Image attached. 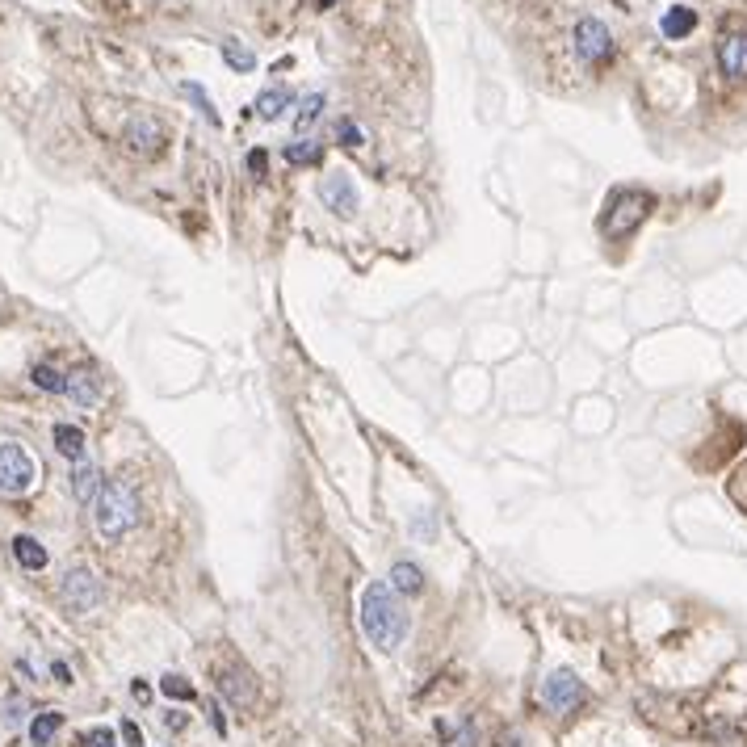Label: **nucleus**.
I'll return each instance as SVG.
<instances>
[{"instance_id": "obj_1", "label": "nucleus", "mask_w": 747, "mask_h": 747, "mask_svg": "<svg viewBox=\"0 0 747 747\" xmlns=\"http://www.w3.org/2000/svg\"><path fill=\"white\" fill-rule=\"evenodd\" d=\"M361 634L379 651H399L403 634H408V613H403L395 588L382 580L366 584V592H361Z\"/></svg>"}, {"instance_id": "obj_2", "label": "nucleus", "mask_w": 747, "mask_h": 747, "mask_svg": "<svg viewBox=\"0 0 747 747\" xmlns=\"http://www.w3.org/2000/svg\"><path fill=\"white\" fill-rule=\"evenodd\" d=\"M93 520H97V533L101 538H122L139 525V500L126 483H101L97 500H93Z\"/></svg>"}, {"instance_id": "obj_3", "label": "nucleus", "mask_w": 747, "mask_h": 747, "mask_svg": "<svg viewBox=\"0 0 747 747\" xmlns=\"http://www.w3.org/2000/svg\"><path fill=\"white\" fill-rule=\"evenodd\" d=\"M651 207H655V197L642 194V189H618V194L605 202V218H601V231H605L609 239H621L630 236V231L639 227L642 218L651 215Z\"/></svg>"}, {"instance_id": "obj_4", "label": "nucleus", "mask_w": 747, "mask_h": 747, "mask_svg": "<svg viewBox=\"0 0 747 747\" xmlns=\"http://www.w3.org/2000/svg\"><path fill=\"white\" fill-rule=\"evenodd\" d=\"M38 483V462L30 449L17 441H0V491L5 496H25Z\"/></svg>"}, {"instance_id": "obj_5", "label": "nucleus", "mask_w": 747, "mask_h": 747, "mask_svg": "<svg viewBox=\"0 0 747 747\" xmlns=\"http://www.w3.org/2000/svg\"><path fill=\"white\" fill-rule=\"evenodd\" d=\"M101 601H106V588H101L97 571L72 567V571L64 575V584H59V605H64L67 613H93V609H101Z\"/></svg>"}, {"instance_id": "obj_6", "label": "nucleus", "mask_w": 747, "mask_h": 747, "mask_svg": "<svg viewBox=\"0 0 747 747\" xmlns=\"http://www.w3.org/2000/svg\"><path fill=\"white\" fill-rule=\"evenodd\" d=\"M319 202H324L332 215L340 218H353L361 210V194H358V181L345 173V168H336V173L319 177Z\"/></svg>"}, {"instance_id": "obj_7", "label": "nucleus", "mask_w": 747, "mask_h": 747, "mask_svg": "<svg viewBox=\"0 0 747 747\" xmlns=\"http://www.w3.org/2000/svg\"><path fill=\"white\" fill-rule=\"evenodd\" d=\"M580 697H584V681H580L571 668L550 671L546 684H541V705L554 710V714H571L575 705H580Z\"/></svg>"}, {"instance_id": "obj_8", "label": "nucleus", "mask_w": 747, "mask_h": 747, "mask_svg": "<svg viewBox=\"0 0 747 747\" xmlns=\"http://www.w3.org/2000/svg\"><path fill=\"white\" fill-rule=\"evenodd\" d=\"M575 55L588 59V64H605L609 55H613V34H609V25L596 22V17H580V22H575Z\"/></svg>"}, {"instance_id": "obj_9", "label": "nucleus", "mask_w": 747, "mask_h": 747, "mask_svg": "<svg viewBox=\"0 0 747 747\" xmlns=\"http://www.w3.org/2000/svg\"><path fill=\"white\" fill-rule=\"evenodd\" d=\"M126 147L135 156H160L164 152V143H168V135H164V126L152 118V114H139V118H130L126 122Z\"/></svg>"}, {"instance_id": "obj_10", "label": "nucleus", "mask_w": 747, "mask_h": 747, "mask_svg": "<svg viewBox=\"0 0 747 747\" xmlns=\"http://www.w3.org/2000/svg\"><path fill=\"white\" fill-rule=\"evenodd\" d=\"M718 64L731 80H747V30H735V34H722V43H718Z\"/></svg>"}, {"instance_id": "obj_11", "label": "nucleus", "mask_w": 747, "mask_h": 747, "mask_svg": "<svg viewBox=\"0 0 747 747\" xmlns=\"http://www.w3.org/2000/svg\"><path fill=\"white\" fill-rule=\"evenodd\" d=\"M64 395H72V403H80V408H97L101 399V382L93 369H76V374H67V390Z\"/></svg>"}, {"instance_id": "obj_12", "label": "nucleus", "mask_w": 747, "mask_h": 747, "mask_svg": "<svg viewBox=\"0 0 747 747\" xmlns=\"http://www.w3.org/2000/svg\"><path fill=\"white\" fill-rule=\"evenodd\" d=\"M660 30H663V38H671V43H681V38H689V34L697 30V13L689 9V5H671V9L663 13Z\"/></svg>"}, {"instance_id": "obj_13", "label": "nucleus", "mask_w": 747, "mask_h": 747, "mask_svg": "<svg viewBox=\"0 0 747 747\" xmlns=\"http://www.w3.org/2000/svg\"><path fill=\"white\" fill-rule=\"evenodd\" d=\"M290 106H294V88H290V85H273V88H265V93L257 97V114H260L265 122L282 118Z\"/></svg>"}, {"instance_id": "obj_14", "label": "nucleus", "mask_w": 747, "mask_h": 747, "mask_svg": "<svg viewBox=\"0 0 747 747\" xmlns=\"http://www.w3.org/2000/svg\"><path fill=\"white\" fill-rule=\"evenodd\" d=\"M101 470L93 462H76V470H72V496L80 500V504H93L97 500V491H101Z\"/></svg>"}, {"instance_id": "obj_15", "label": "nucleus", "mask_w": 747, "mask_h": 747, "mask_svg": "<svg viewBox=\"0 0 747 747\" xmlns=\"http://www.w3.org/2000/svg\"><path fill=\"white\" fill-rule=\"evenodd\" d=\"M13 559L25 567V571H43L46 567V550H43V541L30 538V533H17L13 538Z\"/></svg>"}, {"instance_id": "obj_16", "label": "nucleus", "mask_w": 747, "mask_h": 747, "mask_svg": "<svg viewBox=\"0 0 747 747\" xmlns=\"http://www.w3.org/2000/svg\"><path fill=\"white\" fill-rule=\"evenodd\" d=\"M55 449L64 458H72V462H85V429H76V424H55Z\"/></svg>"}, {"instance_id": "obj_17", "label": "nucleus", "mask_w": 747, "mask_h": 747, "mask_svg": "<svg viewBox=\"0 0 747 747\" xmlns=\"http://www.w3.org/2000/svg\"><path fill=\"white\" fill-rule=\"evenodd\" d=\"M223 693L236 705H248L252 697H257V684H252L248 671H223Z\"/></svg>"}, {"instance_id": "obj_18", "label": "nucleus", "mask_w": 747, "mask_h": 747, "mask_svg": "<svg viewBox=\"0 0 747 747\" xmlns=\"http://www.w3.org/2000/svg\"><path fill=\"white\" fill-rule=\"evenodd\" d=\"M390 584L399 588V592L416 596L424 588V571L416 563H395V567H390Z\"/></svg>"}, {"instance_id": "obj_19", "label": "nucleus", "mask_w": 747, "mask_h": 747, "mask_svg": "<svg viewBox=\"0 0 747 747\" xmlns=\"http://www.w3.org/2000/svg\"><path fill=\"white\" fill-rule=\"evenodd\" d=\"M59 726H64V714H59V710H46V714L34 718V722H30V739H34V747H46V743H51Z\"/></svg>"}, {"instance_id": "obj_20", "label": "nucleus", "mask_w": 747, "mask_h": 747, "mask_svg": "<svg viewBox=\"0 0 747 747\" xmlns=\"http://www.w3.org/2000/svg\"><path fill=\"white\" fill-rule=\"evenodd\" d=\"M34 387H43V390H51V395H64L67 390V374H59L55 366H34Z\"/></svg>"}, {"instance_id": "obj_21", "label": "nucleus", "mask_w": 747, "mask_h": 747, "mask_svg": "<svg viewBox=\"0 0 747 747\" xmlns=\"http://www.w3.org/2000/svg\"><path fill=\"white\" fill-rule=\"evenodd\" d=\"M324 106H328V97H324V93H311V97H307L303 106H298V122H294V130L303 135V130L311 126V122L319 118V114H324Z\"/></svg>"}, {"instance_id": "obj_22", "label": "nucleus", "mask_w": 747, "mask_h": 747, "mask_svg": "<svg viewBox=\"0 0 747 747\" xmlns=\"http://www.w3.org/2000/svg\"><path fill=\"white\" fill-rule=\"evenodd\" d=\"M223 59H227V67H236V72H252V67H257V55L239 43H223Z\"/></svg>"}, {"instance_id": "obj_23", "label": "nucleus", "mask_w": 747, "mask_h": 747, "mask_svg": "<svg viewBox=\"0 0 747 747\" xmlns=\"http://www.w3.org/2000/svg\"><path fill=\"white\" fill-rule=\"evenodd\" d=\"M160 693L164 697H173V702H194V684H189V681H185V676H173V671H168V676H164V681H160Z\"/></svg>"}, {"instance_id": "obj_24", "label": "nucleus", "mask_w": 747, "mask_h": 747, "mask_svg": "<svg viewBox=\"0 0 747 747\" xmlns=\"http://www.w3.org/2000/svg\"><path fill=\"white\" fill-rule=\"evenodd\" d=\"M181 93H185V97H189V101H194V106L202 109V114H207L210 122H218V109H215V101H210V93H207V88H202V85H194V80H185V85H181Z\"/></svg>"}, {"instance_id": "obj_25", "label": "nucleus", "mask_w": 747, "mask_h": 747, "mask_svg": "<svg viewBox=\"0 0 747 747\" xmlns=\"http://www.w3.org/2000/svg\"><path fill=\"white\" fill-rule=\"evenodd\" d=\"M286 160H290V164H315V160H319V143H315V139H294L290 143V147H286Z\"/></svg>"}, {"instance_id": "obj_26", "label": "nucleus", "mask_w": 747, "mask_h": 747, "mask_svg": "<svg viewBox=\"0 0 747 747\" xmlns=\"http://www.w3.org/2000/svg\"><path fill=\"white\" fill-rule=\"evenodd\" d=\"M25 714H30V702H25V697H9V702L0 705V722L5 726H22Z\"/></svg>"}, {"instance_id": "obj_27", "label": "nucleus", "mask_w": 747, "mask_h": 747, "mask_svg": "<svg viewBox=\"0 0 747 747\" xmlns=\"http://www.w3.org/2000/svg\"><path fill=\"white\" fill-rule=\"evenodd\" d=\"M88 747H118V739H114L109 726H93V731H88Z\"/></svg>"}, {"instance_id": "obj_28", "label": "nucleus", "mask_w": 747, "mask_h": 747, "mask_svg": "<svg viewBox=\"0 0 747 747\" xmlns=\"http://www.w3.org/2000/svg\"><path fill=\"white\" fill-rule=\"evenodd\" d=\"M336 135H345L348 147H361V143H366V139H361V130H358V122H348V118L336 126Z\"/></svg>"}, {"instance_id": "obj_29", "label": "nucleus", "mask_w": 747, "mask_h": 747, "mask_svg": "<svg viewBox=\"0 0 747 747\" xmlns=\"http://www.w3.org/2000/svg\"><path fill=\"white\" fill-rule=\"evenodd\" d=\"M122 735H126V743L130 747H143V731L135 722H122Z\"/></svg>"}, {"instance_id": "obj_30", "label": "nucleus", "mask_w": 747, "mask_h": 747, "mask_svg": "<svg viewBox=\"0 0 747 747\" xmlns=\"http://www.w3.org/2000/svg\"><path fill=\"white\" fill-rule=\"evenodd\" d=\"M248 168H252L257 177L265 173V152H252V156H248Z\"/></svg>"}, {"instance_id": "obj_31", "label": "nucleus", "mask_w": 747, "mask_h": 747, "mask_svg": "<svg viewBox=\"0 0 747 747\" xmlns=\"http://www.w3.org/2000/svg\"><path fill=\"white\" fill-rule=\"evenodd\" d=\"M55 676H59V684H72V671H67L64 663H55Z\"/></svg>"}, {"instance_id": "obj_32", "label": "nucleus", "mask_w": 747, "mask_h": 747, "mask_svg": "<svg viewBox=\"0 0 747 747\" xmlns=\"http://www.w3.org/2000/svg\"><path fill=\"white\" fill-rule=\"evenodd\" d=\"M618 5H626V0H618Z\"/></svg>"}]
</instances>
